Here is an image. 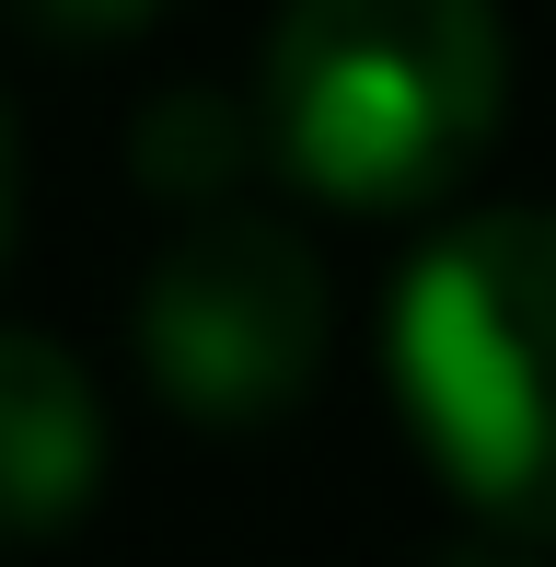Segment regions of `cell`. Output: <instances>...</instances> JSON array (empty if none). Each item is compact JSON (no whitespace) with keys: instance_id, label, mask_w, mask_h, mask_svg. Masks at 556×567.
<instances>
[{"instance_id":"6da1fadb","label":"cell","mask_w":556,"mask_h":567,"mask_svg":"<svg viewBox=\"0 0 556 567\" xmlns=\"http://www.w3.org/2000/svg\"><path fill=\"white\" fill-rule=\"evenodd\" d=\"M511 105L498 0H290L267 35V151L325 209H429L475 174Z\"/></svg>"},{"instance_id":"7a4b0ae2","label":"cell","mask_w":556,"mask_h":567,"mask_svg":"<svg viewBox=\"0 0 556 567\" xmlns=\"http://www.w3.org/2000/svg\"><path fill=\"white\" fill-rule=\"evenodd\" d=\"M394 405L487 533L556 545V209H475L394 290Z\"/></svg>"},{"instance_id":"3957f363","label":"cell","mask_w":556,"mask_h":567,"mask_svg":"<svg viewBox=\"0 0 556 567\" xmlns=\"http://www.w3.org/2000/svg\"><path fill=\"white\" fill-rule=\"evenodd\" d=\"M140 359L197 429L290 417L325 371V267L301 255V231L209 209L140 290Z\"/></svg>"},{"instance_id":"277c9868","label":"cell","mask_w":556,"mask_h":567,"mask_svg":"<svg viewBox=\"0 0 556 567\" xmlns=\"http://www.w3.org/2000/svg\"><path fill=\"white\" fill-rule=\"evenodd\" d=\"M105 405L47 337H0V533H59L93 509Z\"/></svg>"},{"instance_id":"5b68a950","label":"cell","mask_w":556,"mask_h":567,"mask_svg":"<svg viewBox=\"0 0 556 567\" xmlns=\"http://www.w3.org/2000/svg\"><path fill=\"white\" fill-rule=\"evenodd\" d=\"M256 140H267V116L244 127L220 93H174V105L140 127V174L163 197H186V209H209V197H233V174L256 163Z\"/></svg>"},{"instance_id":"8992f818","label":"cell","mask_w":556,"mask_h":567,"mask_svg":"<svg viewBox=\"0 0 556 567\" xmlns=\"http://www.w3.org/2000/svg\"><path fill=\"white\" fill-rule=\"evenodd\" d=\"M151 12H163V0H23V23H35V35H70V47H116V35H140Z\"/></svg>"},{"instance_id":"52a82bcc","label":"cell","mask_w":556,"mask_h":567,"mask_svg":"<svg viewBox=\"0 0 556 567\" xmlns=\"http://www.w3.org/2000/svg\"><path fill=\"white\" fill-rule=\"evenodd\" d=\"M0 255H12V127H0Z\"/></svg>"}]
</instances>
